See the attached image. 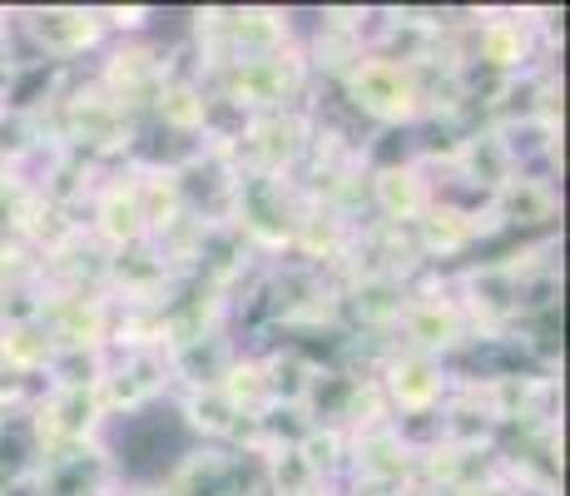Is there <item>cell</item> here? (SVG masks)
Masks as SVG:
<instances>
[]
</instances>
